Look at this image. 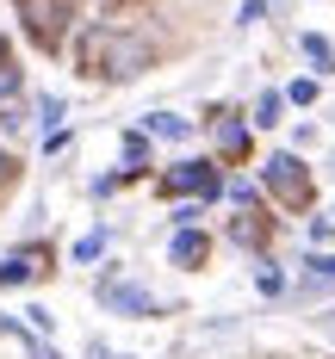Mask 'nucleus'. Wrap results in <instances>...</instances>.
<instances>
[{
	"mask_svg": "<svg viewBox=\"0 0 335 359\" xmlns=\"http://www.w3.org/2000/svg\"><path fill=\"white\" fill-rule=\"evenodd\" d=\"M74 62L93 74V81L124 87V81L149 74V62H155V43H149L143 32H131V25H112V19H100V25H87V32L74 37Z\"/></svg>",
	"mask_w": 335,
	"mask_h": 359,
	"instance_id": "f257e3e1",
	"label": "nucleus"
},
{
	"mask_svg": "<svg viewBox=\"0 0 335 359\" xmlns=\"http://www.w3.org/2000/svg\"><path fill=\"white\" fill-rule=\"evenodd\" d=\"M255 180H261V192H267L273 205H286V211H304V205H310V168H304V155H298L292 143L273 149L255 168Z\"/></svg>",
	"mask_w": 335,
	"mask_h": 359,
	"instance_id": "f03ea898",
	"label": "nucleus"
},
{
	"mask_svg": "<svg viewBox=\"0 0 335 359\" xmlns=\"http://www.w3.org/2000/svg\"><path fill=\"white\" fill-rule=\"evenodd\" d=\"M155 186H162V198H205V205H218V198H223V174H218V161H205V155L174 161Z\"/></svg>",
	"mask_w": 335,
	"mask_h": 359,
	"instance_id": "7ed1b4c3",
	"label": "nucleus"
},
{
	"mask_svg": "<svg viewBox=\"0 0 335 359\" xmlns=\"http://www.w3.org/2000/svg\"><path fill=\"white\" fill-rule=\"evenodd\" d=\"M19 6V25L37 50H63V37L74 25V0H13Z\"/></svg>",
	"mask_w": 335,
	"mask_h": 359,
	"instance_id": "20e7f679",
	"label": "nucleus"
},
{
	"mask_svg": "<svg viewBox=\"0 0 335 359\" xmlns=\"http://www.w3.org/2000/svg\"><path fill=\"white\" fill-rule=\"evenodd\" d=\"M93 297H100V310H112V316H131V323L162 316V297H155L143 279H124V273H106V279L93 285Z\"/></svg>",
	"mask_w": 335,
	"mask_h": 359,
	"instance_id": "39448f33",
	"label": "nucleus"
},
{
	"mask_svg": "<svg viewBox=\"0 0 335 359\" xmlns=\"http://www.w3.org/2000/svg\"><path fill=\"white\" fill-rule=\"evenodd\" d=\"M44 260H50L44 248H13V254H0V291H19V285H32V279H44V273H50Z\"/></svg>",
	"mask_w": 335,
	"mask_h": 359,
	"instance_id": "423d86ee",
	"label": "nucleus"
},
{
	"mask_svg": "<svg viewBox=\"0 0 335 359\" xmlns=\"http://www.w3.org/2000/svg\"><path fill=\"white\" fill-rule=\"evenodd\" d=\"M211 260V236L192 223V229H174V242H168V266H180V273H199Z\"/></svg>",
	"mask_w": 335,
	"mask_h": 359,
	"instance_id": "0eeeda50",
	"label": "nucleus"
},
{
	"mask_svg": "<svg viewBox=\"0 0 335 359\" xmlns=\"http://www.w3.org/2000/svg\"><path fill=\"white\" fill-rule=\"evenodd\" d=\"M335 291V248H310L304 254V285L298 297H329Z\"/></svg>",
	"mask_w": 335,
	"mask_h": 359,
	"instance_id": "6e6552de",
	"label": "nucleus"
},
{
	"mask_svg": "<svg viewBox=\"0 0 335 359\" xmlns=\"http://www.w3.org/2000/svg\"><path fill=\"white\" fill-rule=\"evenodd\" d=\"M211 137H218V149L230 155V161H242V155H249V137H255V124H249V118H211Z\"/></svg>",
	"mask_w": 335,
	"mask_h": 359,
	"instance_id": "1a4fd4ad",
	"label": "nucleus"
},
{
	"mask_svg": "<svg viewBox=\"0 0 335 359\" xmlns=\"http://www.w3.org/2000/svg\"><path fill=\"white\" fill-rule=\"evenodd\" d=\"M280 118H286V87H261L255 106H249V124L255 130H280Z\"/></svg>",
	"mask_w": 335,
	"mask_h": 359,
	"instance_id": "9d476101",
	"label": "nucleus"
},
{
	"mask_svg": "<svg viewBox=\"0 0 335 359\" xmlns=\"http://www.w3.org/2000/svg\"><path fill=\"white\" fill-rule=\"evenodd\" d=\"M143 130L155 143H186V137H192V118H180V111H149Z\"/></svg>",
	"mask_w": 335,
	"mask_h": 359,
	"instance_id": "9b49d317",
	"label": "nucleus"
},
{
	"mask_svg": "<svg viewBox=\"0 0 335 359\" xmlns=\"http://www.w3.org/2000/svg\"><path fill=\"white\" fill-rule=\"evenodd\" d=\"M298 50H304V62H310V74L323 81V74H335V43L323 32H304L298 37Z\"/></svg>",
	"mask_w": 335,
	"mask_h": 359,
	"instance_id": "f8f14e48",
	"label": "nucleus"
},
{
	"mask_svg": "<svg viewBox=\"0 0 335 359\" xmlns=\"http://www.w3.org/2000/svg\"><path fill=\"white\" fill-rule=\"evenodd\" d=\"M149 143H155L149 130H124V137H118V155H124V180L149 168Z\"/></svg>",
	"mask_w": 335,
	"mask_h": 359,
	"instance_id": "ddd939ff",
	"label": "nucleus"
},
{
	"mask_svg": "<svg viewBox=\"0 0 335 359\" xmlns=\"http://www.w3.org/2000/svg\"><path fill=\"white\" fill-rule=\"evenodd\" d=\"M32 124H44V130H63V118H69V106H63V100H56V93H37L32 100Z\"/></svg>",
	"mask_w": 335,
	"mask_h": 359,
	"instance_id": "4468645a",
	"label": "nucleus"
},
{
	"mask_svg": "<svg viewBox=\"0 0 335 359\" xmlns=\"http://www.w3.org/2000/svg\"><path fill=\"white\" fill-rule=\"evenodd\" d=\"M255 291H261V297H286V291H292V279H286L273 260H261V266H255Z\"/></svg>",
	"mask_w": 335,
	"mask_h": 359,
	"instance_id": "2eb2a0df",
	"label": "nucleus"
},
{
	"mask_svg": "<svg viewBox=\"0 0 335 359\" xmlns=\"http://www.w3.org/2000/svg\"><path fill=\"white\" fill-rule=\"evenodd\" d=\"M223 198H230L236 211H255L261 205V180H223Z\"/></svg>",
	"mask_w": 335,
	"mask_h": 359,
	"instance_id": "dca6fc26",
	"label": "nucleus"
},
{
	"mask_svg": "<svg viewBox=\"0 0 335 359\" xmlns=\"http://www.w3.org/2000/svg\"><path fill=\"white\" fill-rule=\"evenodd\" d=\"M19 87H25V69H19V62L6 56V43H0V106L19 100Z\"/></svg>",
	"mask_w": 335,
	"mask_h": 359,
	"instance_id": "f3484780",
	"label": "nucleus"
},
{
	"mask_svg": "<svg viewBox=\"0 0 335 359\" xmlns=\"http://www.w3.org/2000/svg\"><path fill=\"white\" fill-rule=\"evenodd\" d=\"M317 93H323V81H317V74H298V81H286V106H317Z\"/></svg>",
	"mask_w": 335,
	"mask_h": 359,
	"instance_id": "a211bd4d",
	"label": "nucleus"
},
{
	"mask_svg": "<svg viewBox=\"0 0 335 359\" xmlns=\"http://www.w3.org/2000/svg\"><path fill=\"white\" fill-rule=\"evenodd\" d=\"M267 13H273V0H242L230 25H236V32H255V25H261V19H267Z\"/></svg>",
	"mask_w": 335,
	"mask_h": 359,
	"instance_id": "6ab92c4d",
	"label": "nucleus"
},
{
	"mask_svg": "<svg viewBox=\"0 0 335 359\" xmlns=\"http://www.w3.org/2000/svg\"><path fill=\"white\" fill-rule=\"evenodd\" d=\"M25 124H32V118H25L19 100H6V106H0V137H25Z\"/></svg>",
	"mask_w": 335,
	"mask_h": 359,
	"instance_id": "aec40b11",
	"label": "nucleus"
},
{
	"mask_svg": "<svg viewBox=\"0 0 335 359\" xmlns=\"http://www.w3.org/2000/svg\"><path fill=\"white\" fill-rule=\"evenodd\" d=\"M74 260H81V266H87V260H100V254H106V229H87V236H81V242H74Z\"/></svg>",
	"mask_w": 335,
	"mask_h": 359,
	"instance_id": "412c9836",
	"label": "nucleus"
},
{
	"mask_svg": "<svg viewBox=\"0 0 335 359\" xmlns=\"http://www.w3.org/2000/svg\"><path fill=\"white\" fill-rule=\"evenodd\" d=\"M304 236H310V248H329V242H335V217H329V211H317Z\"/></svg>",
	"mask_w": 335,
	"mask_h": 359,
	"instance_id": "4be33fe9",
	"label": "nucleus"
},
{
	"mask_svg": "<svg viewBox=\"0 0 335 359\" xmlns=\"http://www.w3.org/2000/svg\"><path fill=\"white\" fill-rule=\"evenodd\" d=\"M199 217H205V198H180V205H174V229H192Z\"/></svg>",
	"mask_w": 335,
	"mask_h": 359,
	"instance_id": "5701e85b",
	"label": "nucleus"
},
{
	"mask_svg": "<svg viewBox=\"0 0 335 359\" xmlns=\"http://www.w3.org/2000/svg\"><path fill=\"white\" fill-rule=\"evenodd\" d=\"M25 328H32V334H50V328H56V316H50L44 304H32V310H25Z\"/></svg>",
	"mask_w": 335,
	"mask_h": 359,
	"instance_id": "b1692460",
	"label": "nucleus"
},
{
	"mask_svg": "<svg viewBox=\"0 0 335 359\" xmlns=\"http://www.w3.org/2000/svg\"><path fill=\"white\" fill-rule=\"evenodd\" d=\"M310 143H317V124H310V118H304V124H292V149H298V155H304Z\"/></svg>",
	"mask_w": 335,
	"mask_h": 359,
	"instance_id": "393cba45",
	"label": "nucleus"
},
{
	"mask_svg": "<svg viewBox=\"0 0 335 359\" xmlns=\"http://www.w3.org/2000/svg\"><path fill=\"white\" fill-rule=\"evenodd\" d=\"M13 174H19V161L6 155V143H0V186H13Z\"/></svg>",
	"mask_w": 335,
	"mask_h": 359,
	"instance_id": "a878e982",
	"label": "nucleus"
},
{
	"mask_svg": "<svg viewBox=\"0 0 335 359\" xmlns=\"http://www.w3.org/2000/svg\"><path fill=\"white\" fill-rule=\"evenodd\" d=\"M87 359H131V353H112L106 341H87Z\"/></svg>",
	"mask_w": 335,
	"mask_h": 359,
	"instance_id": "bb28decb",
	"label": "nucleus"
},
{
	"mask_svg": "<svg viewBox=\"0 0 335 359\" xmlns=\"http://www.w3.org/2000/svg\"><path fill=\"white\" fill-rule=\"evenodd\" d=\"M323 168H329V180H335V155H329V161H323Z\"/></svg>",
	"mask_w": 335,
	"mask_h": 359,
	"instance_id": "cd10ccee",
	"label": "nucleus"
},
{
	"mask_svg": "<svg viewBox=\"0 0 335 359\" xmlns=\"http://www.w3.org/2000/svg\"><path fill=\"white\" fill-rule=\"evenodd\" d=\"M329 217H335V205H329Z\"/></svg>",
	"mask_w": 335,
	"mask_h": 359,
	"instance_id": "c85d7f7f",
	"label": "nucleus"
},
{
	"mask_svg": "<svg viewBox=\"0 0 335 359\" xmlns=\"http://www.w3.org/2000/svg\"><path fill=\"white\" fill-rule=\"evenodd\" d=\"M273 6H280V0H273Z\"/></svg>",
	"mask_w": 335,
	"mask_h": 359,
	"instance_id": "c756f323",
	"label": "nucleus"
}]
</instances>
